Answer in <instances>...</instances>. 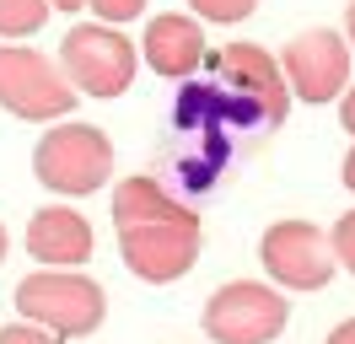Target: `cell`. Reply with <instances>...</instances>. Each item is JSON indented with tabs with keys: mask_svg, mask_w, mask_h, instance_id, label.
<instances>
[{
	"mask_svg": "<svg viewBox=\"0 0 355 344\" xmlns=\"http://www.w3.org/2000/svg\"><path fill=\"white\" fill-rule=\"evenodd\" d=\"M113 226H119V253L130 275L146 285L183 280L205 248L200 215L162 189V178H124L113 189Z\"/></svg>",
	"mask_w": 355,
	"mask_h": 344,
	"instance_id": "cell-1",
	"label": "cell"
},
{
	"mask_svg": "<svg viewBox=\"0 0 355 344\" xmlns=\"http://www.w3.org/2000/svg\"><path fill=\"white\" fill-rule=\"evenodd\" d=\"M210 81L221 86V97L232 103V113L243 119V129H275L291 113L286 70L275 64L264 43H226L216 54H205Z\"/></svg>",
	"mask_w": 355,
	"mask_h": 344,
	"instance_id": "cell-2",
	"label": "cell"
},
{
	"mask_svg": "<svg viewBox=\"0 0 355 344\" xmlns=\"http://www.w3.org/2000/svg\"><path fill=\"white\" fill-rule=\"evenodd\" d=\"M33 172L49 194L60 199H87L108 183L113 172V140L97 124H81V119H54L38 150H33Z\"/></svg>",
	"mask_w": 355,
	"mask_h": 344,
	"instance_id": "cell-3",
	"label": "cell"
},
{
	"mask_svg": "<svg viewBox=\"0 0 355 344\" xmlns=\"http://www.w3.org/2000/svg\"><path fill=\"white\" fill-rule=\"evenodd\" d=\"M17 312L27 322H38L60 339H81V334H97L103 318H108V296L103 285L81 269H38L17 285Z\"/></svg>",
	"mask_w": 355,
	"mask_h": 344,
	"instance_id": "cell-4",
	"label": "cell"
},
{
	"mask_svg": "<svg viewBox=\"0 0 355 344\" xmlns=\"http://www.w3.org/2000/svg\"><path fill=\"white\" fill-rule=\"evenodd\" d=\"M60 70L70 76V86L81 97H124L135 86V70H140V54L135 43L108 27V22H81L70 27L65 43H60Z\"/></svg>",
	"mask_w": 355,
	"mask_h": 344,
	"instance_id": "cell-5",
	"label": "cell"
},
{
	"mask_svg": "<svg viewBox=\"0 0 355 344\" xmlns=\"http://www.w3.org/2000/svg\"><path fill=\"white\" fill-rule=\"evenodd\" d=\"M76 97L81 92L49 54L0 43V108L6 113H17L27 124H54V119H70Z\"/></svg>",
	"mask_w": 355,
	"mask_h": 344,
	"instance_id": "cell-6",
	"label": "cell"
},
{
	"mask_svg": "<svg viewBox=\"0 0 355 344\" xmlns=\"http://www.w3.org/2000/svg\"><path fill=\"white\" fill-rule=\"evenodd\" d=\"M291 322V301L280 285L259 280H232L205 301V334L216 344H269Z\"/></svg>",
	"mask_w": 355,
	"mask_h": 344,
	"instance_id": "cell-7",
	"label": "cell"
},
{
	"mask_svg": "<svg viewBox=\"0 0 355 344\" xmlns=\"http://www.w3.org/2000/svg\"><path fill=\"white\" fill-rule=\"evenodd\" d=\"M259 264L280 291H323L339 269L329 232L312 226V221H275L259 242Z\"/></svg>",
	"mask_w": 355,
	"mask_h": 344,
	"instance_id": "cell-8",
	"label": "cell"
},
{
	"mask_svg": "<svg viewBox=\"0 0 355 344\" xmlns=\"http://www.w3.org/2000/svg\"><path fill=\"white\" fill-rule=\"evenodd\" d=\"M286 81L302 103H329L350 86V43L329 27H307L286 43Z\"/></svg>",
	"mask_w": 355,
	"mask_h": 344,
	"instance_id": "cell-9",
	"label": "cell"
},
{
	"mask_svg": "<svg viewBox=\"0 0 355 344\" xmlns=\"http://www.w3.org/2000/svg\"><path fill=\"white\" fill-rule=\"evenodd\" d=\"M92 248H97L92 221L81 210H70V205H44L27 221V253L44 269H76V264L92 258Z\"/></svg>",
	"mask_w": 355,
	"mask_h": 344,
	"instance_id": "cell-10",
	"label": "cell"
},
{
	"mask_svg": "<svg viewBox=\"0 0 355 344\" xmlns=\"http://www.w3.org/2000/svg\"><path fill=\"white\" fill-rule=\"evenodd\" d=\"M140 54H146V64H151L156 76H167V81H189V76L205 64L210 43H205L200 17H178V11H167V17L146 22Z\"/></svg>",
	"mask_w": 355,
	"mask_h": 344,
	"instance_id": "cell-11",
	"label": "cell"
},
{
	"mask_svg": "<svg viewBox=\"0 0 355 344\" xmlns=\"http://www.w3.org/2000/svg\"><path fill=\"white\" fill-rule=\"evenodd\" d=\"M49 22V0H0V38H33Z\"/></svg>",
	"mask_w": 355,
	"mask_h": 344,
	"instance_id": "cell-12",
	"label": "cell"
},
{
	"mask_svg": "<svg viewBox=\"0 0 355 344\" xmlns=\"http://www.w3.org/2000/svg\"><path fill=\"white\" fill-rule=\"evenodd\" d=\"M200 22H243L259 11V0H189Z\"/></svg>",
	"mask_w": 355,
	"mask_h": 344,
	"instance_id": "cell-13",
	"label": "cell"
},
{
	"mask_svg": "<svg viewBox=\"0 0 355 344\" xmlns=\"http://www.w3.org/2000/svg\"><path fill=\"white\" fill-rule=\"evenodd\" d=\"M329 248H334V264L355 275V210H345L339 221H334V237H329Z\"/></svg>",
	"mask_w": 355,
	"mask_h": 344,
	"instance_id": "cell-14",
	"label": "cell"
},
{
	"mask_svg": "<svg viewBox=\"0 0 355 344\" xmlns=\"http://www.w3.org/2000/svg\"><path fill=\"white\" fill-rule=\"evenodd\" d=\"M87 11H97V22L119 27V22H135V17H140V11H146V0H87Z\"/></svg>",
	"mask_w": 355,
	"mask_h": 344,
	"instance_id": "cell-15",
	"label": "cell"
},
{
	"mask_svg": "<svg viewBox=\"0 0 355 344\" xmlns=\"http://www.w3.org/2000/svg\"><path fill=\"white\" fill-rule=\"evenodd\" d=\"M0 344H65L60 334H49V328H38V322H11V328H0Z\"/></svg>",
	"mask_w": 355,
	"mask_h": 344,
	"instance_id": "cell-16",
	"label": "cell"
},
{
	"mask_svg": "<svg viewBox=\"0 0 355 344\" xmlns=\"http://www.w3.org/2000/svg\"><path fill=\"white\" fill-rule=\"evenodd\" d=\"M339 124L355 135V86H350V92H339Z\"/></svg>",
	"mask_w": 355,
	"mask_h": 344,
	"instance_id": "cell-17",
	"label": "cell"
},
{
	"mask_svg": "<svg viewBox=\"0 0 355 344\" xmlns=\"http://www.w3.org/2000/svg\"><path fill=\"white\" fill-rule=\"evenodd\" d=\"M323 344H355V318H345V322H339V328H334Z\"/></svg>",
	"mask_w": 355,
	"mask_h": 344,
	"instance_id": "cell-18",
	"label": "cell"
},
{
	"mask_svg": "<svg viewBox=\"0 0 355 344\" xmlns=\"http://www.w3.org/2000/svg\"><path fill=\"white\" fill-rule=\"evenodd\" d=\"M49 11H87V0H49Z\"/></svg>",
	"mask_w": 355,
	"mask_h": 344,
	"instance_id": "cell-19",
	"label": "cell"
},
{
	"mask_svg": "<svg viewBox=\"0 0 355 344\" xmlns=\"http://www.w3.org/2000/svg\"><path fill=\"white\" fill-rule=\"evenodd\" d=\"M345 189L355 194V146H350V156H345Z\"/></svg>",
	"mask_w": 355,
	"mask_h": 344,
	"instance_id": "cell-20",
	"label": "cell"
},
{
	"mask_svg": "<svg viewBox=\"0 0 355 344\" xmlns=\"http://www.w3.org/2000/svg\"><path fill=\"white\" fill-rule=\"evenodd\" d=\"M345 43L355 49V0H350V11H345Z\"/></svg>",
	"mask_w": 355,
	"mask_h": 344,
	"instance_id": "cell-21",
	"label": "cell"
},
{
	"mask_svg": "<svg viewBox=\"0 0 355 344\" xmlns=\"http://www.w3.org/2000/svg\"><path fill=\"white\" fill-rule=\"evenodd\" d=\"M6 248H11V237H6V226H0V264H6Z\"/></svg>",
	"mask_w": 355,
	"mask_h": 344,
	"instance_id": "cell-22",
	"label": "cell"
}]
</instances>
